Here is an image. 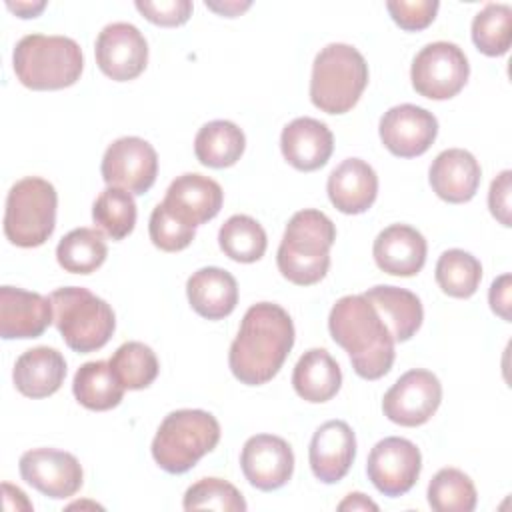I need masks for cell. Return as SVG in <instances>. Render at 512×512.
<instances>
[{"label":"cell","mask_w":512,"mask_h":512,"mask_svg":"<svg viewBox=\"0 0 512 512\" xmlns=\"http://www.w3.org/2000/svg\"><path fill=\"white\" fill-rule=\"evenodd\" d=\"M294 346L290 314L272 302L252 304L230 344L228 364L232 374L246 386L270 382L282 368Z\"/></svg>","instance_id":"obj_1"},{"label":"cell","mask_w":512,"mask_h":512,"mask_svg":"<svg viewBox=\"0 0 512 512\" xmlns=\"http://www.w3.org/2000/svg\"><path fill=\"white\" fill-rule=\"evenodd\" d=\"M332 340L342 346L352 362L354 372L364 380H378L394 364V338L376 312L362 296L350 294L336 300L328 316Z\"/></svg>","instance_id":"obj_2"},{"label":"cell","mask_w":512,"mask_h":512,"mask_svg":"<svg viewBox=\"0 0 512 512\" xmlns=\"http://www.w3.org/2000/svg\"><path fill=\"white\" fill-rule=\"evenodd\" d=\"M336 240L334 222L320 210L296 212L284 230L276 264L280 274L298 286L320 282L330 268V248Z\"/></svg>","instance_id":"obj_3"},{"label":"cell","mask_w":512,"mask_h":512,"mask_svg":"<svg viewBox=\"0 0 512 512\" xmlns=\"http://www.w3.org/2000/svg\"><path fill=\"white\" fill-rule=\"evenodd\" d=\"M14 74L30 90H62L80 80L84 58L68 36L28 34L12 52Z\"/></svg>","instance_id":"obj_4"},{"label":"cell","mask_w":512,"mask_h":512,"mask_svg":"<svg viewBox=\"0 0 512 512\" xmlns=\"http://www.w3.org/2000/svg\"><path fill=\"white\" fill-rule=\"evenodd\" d=\"M368 84V64L350 44L324 46L312 64L310 100L326 114H344L356 106Z\"/></svg>","instance_id":"obj_5"},{"label":"cell","mask_w":512,"mask_h":512,"mask_svg":"<svg viewBox=\"0 0 512 512\" xmlns=\"http://www.w3.org/2000/svg\"><path fill=\"white\" fill-rule=\"evenodd\" d=\"M220 440V424L206 410H174L156 430L152 458L168 474L188 472Z\"/></svg>","instance_id":"obj_6"},{"label":"cell","mask_w":512,"mask_h":512,"mask_svg":"<svg viewBox=\"0 0 512 512\" xmlns=\"http://www.w3.org/2000/svg\"><path fill=\"white\" fill-rule=\"evenodd\" d=\"M48 298L52 302L54 324L70 350L88 354L108 344L116 328V318L106 300L82 286L58 288Z\"/></svg>","instance_id":"obj_7"},{"label":"cell","mask_w":512,"mask_h":512,"mask_svg":"<svg viewBox=\"0 0 512 512\" xmlns=\"http://www.w3.org/2000/svg\"><path fill=\"white\" fill-rule=\"evenodd\" d=\"M58 196L54 186L38 176L18 180L6 196L4 234L20 248L42 246L56 226Z\"/></svg>","instance_id":"obj_8"},{"label":"cell","mask_w":512,"mask_h":512,"mask_svg":"<svg viewBox=\"0 0 512 512\" xmlns=\"http://www.w3.org/2000/svg\"><path fill=\"white\" fill-rule=\"evenodd\" d=\"M470 74L468 58L454 42L426 44L412 60L410 80L414 90L430 100L456 96Z\"/></svg>","instance_id":"obj_9"},{"label":"cell","mask_w":512,"mask_h":512,"mask_svg":"<svg viewBox=\"0 0 512 512\" xmlns=\"http://www.w3.org/2000/svg\"><path fill=\"white\" fill-rule=\"evenodd\" d=\"M100 172L108 186L140 196L156 182L158 156L154 146L144 138L122 136L106 148Z\"/></svg>","instance_id":"obj_10"},{"label":"cell","mask_w":512,"mask_h":512,"mask_svg":"<svg viewBox=\"0 0 512 512\" xmlns=\"http://www.w3.org/2000/svg\"><path fill=\"white\" fill-rule=\"evenodd\" d=\"M442 402V384L430 370L414 368L402 374L384 394V416L400 426L426 424Z\"/></svg>","instance_id":"obj_11"},{"label":"cell","mask_w":512,"mask_h":512,"mask_svg":"<svg viewBox=\"0 0 512 512\" xmlns=\"http://www.w3.org/2000/svg\"><path fill=\"white\" fill-rule=\"evenodd\" d=\"M422 456L414 442L388 436L380 440L368 454L366 474L378 492L396 498L406 494L418 480Z\"/></svg>","instance_id":"obj_12"},{"label":"cell","mask_w":512,"mask_h":512,"mask_svg":"<svg viewBox=\"0 0 512 512\" xmlns=\"http://www.w3.org/2000/svg\"><path fill=\"white\" fill-rule=\"evenodd\" d=\"M20 476L48 498L64 500L82 486V466L70 452L56 448H34L20 456Z\"/></svg>","instance_id":"obj_13"},{"label":"cell","mask_w":512,"mask_h":512,"mask_svg":"<svg viewBox=\"0 0 512 512\" xmlns=\"http://www.w3.org/2000/svg\"><path fill=\"white\" fill-rule=\"evenodd\" d=\"M96 64L116 82L138 78L148 62V44L142 32L128 22H112L96 38Z\"/></svg>","instance_id":"obj_14"},{"label":"cell","mask_w":512,"mask_h":512,"mask_svg":"<svg viewBox=\"0 0 512 512\" xmlns=\"http://www.w3.org/2000/svg\"><path fill=\"white\" fill-rule=\"evenodd\" d=\"M436 134V116L416 104L394 106L380 118V140L394 156L400 158L424 154L436 140Z\"/></svg>","instance_id":"obj_15"},{"label":"cell","mask_w":512,"mask_h":512,"mask_svg":"<svg viewBox=\"0 0 512 512\" xmlns=\"http://www.w3.org/2000/svg\"><path fill=\"white\" fill-rule=\"evenodd\" d=\"M240 468L254 488L278 490L292 478L294 452L280 436L256 434L242 446Z\"/></svg>","instance_id":"obj_16"},{"label":"cell","mask_w":512,"mask_h":512,"mask_svg":"<svg viewBox=\"0 0 512 512\" xmlns=\"http://www.w3.org/2000/svg\"><path fill=\"white\" fill-rule=\"evenodd\" d=\"M54 322L50 298L14 286L0 288V336L38 338Z\"/></svg>","instance_id":"obj_17"},{"label":"cell","mask_w":512,"mask_h":512,"mask_svg":"<svg viewBox=\"0 0 512 512\" xmlns=\"http://www.w3.org/2000/svg\"><path fill=\"white\" fill-rule=\"evenodd\" d=\"M356 458V436L344 420L324 422L312 436L308 460L312 474L324 482L334 484L342 480Z\"/></svg>","instance_id":"obj_18"},{"label":"cell","mask_w":512,"mask_h":512,"mask_svg":"<svg viewBox=\"0 0 512 512\" xmlns=\"http://www.w3.org/2000/svg\"><path fill=\"white\" fill-rule=\"evenodd\" d=\"M224 202L220 184L208 176L188 172L172 180L162 204L182 222L200 226L212 220Z\"/></svg>","instance_id":"obj_19"},{"label":"cell","mask_w":512,"mask_h":512,"mask_svg":"<svg viewBox=\"0 0 512 512\" xmlns=\"http://www.w3.org/2000/svg\"><path fill=\"white\" fill-rule=\"evenodd\" d=\"M280 150L290 166L300 172L322 168L334 150L330 128L316 118H294L280 134Z\"/></svg>","instance_id":"obj_20"},{"label":"cell","mask_w":512,"mask_h":512,"mask_svg":"<svg viewBox=\"0 0 512 512\" xmlns=\"http://www.w3.org/2000/svg\"><path fill=\"white\" fill-rule=\"evenodd\" d=\"M428 178L438 198L450 204H462L474 198L482 170L468 150L448 148L432 160Z\"/></svg>","instance_id":"obj_21"},{"label":"cell","mask_w":512,"mask_h":512,"mask_svg":"<svg viewBox=\"0 0 512 512\" xmlns=\"http://www.w3.org/2000/svg\"><path fill=\"white\" fill-rule=\"evenodd\" d=\"M326 190L336 210L342 214H362L376 200L378 176L368 162L346 158L330 172Z\"/></svg>","instance_id":"obj_22"},{"label":"cell","mask_w":512,"mask_h":512,"mask_svg":"<svg viewBox=\"0 0 512 512\" xmlns=\"http://www.w3.org/2000/svg\"><path fill=\"white\" fill-rule=\"evenodd\" d=\"M372 254L382 272L414 276L426 262V240L408 224H392L376 236Z\"/></svg>","instance_id":"obj_23"},{"label":"cell","mask_w":512,"mask_h":512,"mask_svg":"<svg viewBox=\"0 0 512 512\" xmlns=\"http://www.w3.org/2000/svg\"><path fill=\"white\" fill-rule=\"evenodd\" d=\"M186 296L196 314L208 320H222L238 304V284L228 270L206 266L188 278Z\"/></svg>","instance_id":"obj_24"},{"label":"cell","mask_w":512,"mask_h":512,"mask_svg":"<svg viewBox=\"0 0 512 512\" xmlns=\"http://www.w3.org/2000/svg\"><path fill=\"white\" fill-rule=\"evenodd\" d=\"M12 378L20 394L46 398L60 390L66 378V360L56 348L36 346L18 356Z\"/></svg>","instance_id":"obj_25"},{"label":"cell","mask_w":512,"mask_h":512,"mask_svg":"<svg viewBox=\"0 0 512 512\" xmlns=\"http://www.w3.org/2000/svg\"><path fill=\"white\" fill-rule=\"evenodd\" d=\"M388 326L394 342L410 340L424 320L420 298L398 286H374L362 294Z\"/></svg>","instance_id":"obj_26"},{"label":"cell","mask_w":512,"mask_h":512,"mask_svg":"<svg viewBox=\"0 0 512 512\" xmlns=\"http://www.w3.org/2000/svg\"><path fill=\"white\" fill-rule=\"evenodd\" d=\"M342 384L338 362L324 348L306 350L294 366L292 386L296 394L312 404L328 402Z\"/></svg>","instance_id":"obj_27"},{"label":"cell","mask_w":512,"mask_h":512,"mask_svg":"<svg viewBox=\"0 0 512 512\" xmlns=\"http://www.w3.org/2000/svg\"><path fill=\"white\" fill-rule=\"evenodd\" d=\"M124 386L116 378V374L110 368V362L106 360H94L82 364L72 382V392L76 400L96 412H104L110 408H116L124 396Z\"/></svg>","instance_id":"obj_28"},{"label":"cell","mask_w":512,"mask_h":512,"mask_svg":"<svg viewBox=\"0 0 512 512\" xmlns=\"http://www.w3.org/2000/svg\"><path fill=\"white\" fill-rule=\"evenodd\" d=\"M246 146L244 132L230 120H212L204 124L194 138V154L208 168L234 166Z\"/></svg>","instance_id":"obj_29"},{"label":"cell","mask_w":512,"mask_h":512,"mask_svg":"<svg viewBox=\"0 0 512 512\" xmlns=\"http://www.w3.org/2000/svg\"><path fill=\"white\" fill-rule=\"evenodd\" d=\"M108 256L104 234L96 228H76L56 246L58 264L72 274H92Z\"/></svg>","instance_id":"obj_30"},{"label":"cell","mask_w":512,"mask_h":512,"mask_svg":"<svg viewBox=\"0 0 512 512\" xmlns=\"http://www.w3.org/2000/svg\"><path fill=\"white\" fill-rule=\"evenodd\" d=\"M218 244L228 258L250 264L264 256L268 238L260 222L246 214H234L220 226Z\"/></svg>","instance_id":"obj_31"},{"label":"cell","mask_w":512,"mask_h":512,"mask_svg":"<svg viewBox=\"0 0 512 512\" xmlns=\"http://www.w3.org/2000/svg\"><path fill=\"white\" fill-rule=\"evenodd\" d=\"M436 282L452 298H470L482 280V266L476 256L460 248L442 252L436 262Z\"/></svg>","instance_id":"obj_32"},{"label":"cell","mask_w":512,"mask_h":512,"mask_svg":"<svg viewBox=\"0 0 512 512\" xmlns=\"http://www.w3.org/2000/svg\"><path fill=\"white\" fill-rule=\"evenodd\" d=\"M94 224L112 240L126 238L136 224L134 196L122 188L108 186L92 206Z\"/></svg>","instance_id":"obj_33"},{"label":"cell","mask_w":512,"mask_h":512,"mask_svg":"<svg viewBox=\"0 0 512 512\" xmlns=\"http://www.w3.org/2000/svg\"><path fill=\"white\" fill-rule=\"evenodd\" d=\"M126 390L148 388L158 376V358L144 342H124L108 360Z\"/></svg>","instance_id":"obj_34"},{"label":"cell","mask_w":512,"mask_h":512,"mask_svg":"<svg viewBox=\"0 0 512 512\" xmlns=\"http://www.w3.org/2000/svg\"><path fill=\"white\" fill-rule=\"evenodd\" d=\"M476 488L470 476L458 468H442L428 484V504L436 512H472Z\"/></svg>","instance_id":"obj_35"},{"label":"cell","mask_w":512,"mask_h":512,"mask_svg":"<svg viewBox=\"0 0 512 512\" xmlns=\"http://www.w3.org/2000/svg\"><path fill=\"white\" fill-rule=\"evenodd\" d=\"M472 42L486 56H504L512 42V8L486 4L472 20Z\"/></svg>","instance_id":"obj_36"},{"label":"cell","mask_w":512,"mask_h":512,"mask_svg":"<svg viewBox=\"0 0 512 512\" xmlns=\"http://www.w3.org/2000/svg\"><path fill=\"white\" fill-rule=\"evenodd\" d=\"M184 510L244 512L246 502L240 490L222 478H202L184 494Z\"/></svg>","instance_id":"obj_37"},{"label":"cell","mask_w":512,"mask_h":512,"mask_svg":"<svg viewBox=\"0 0 512 512\" xmlns=\"http://www.w3.org/2000/svg\"><path fill=\"white\" fill-rule=\"evenodd\" d=\"M148 232L152 244L164 252L184 250L196 236V228L178 220L162 202L150 214Z\"/></svg>","instance_id":"obj_38"},{"label":"cell","mask_w":512,"mask_h":512,"mask_svg":"<svg viewBox=\"0 0 512 512\" xmlns=\"http://www.w3.org/2000/svg\"><path fill=\"white\" fill-rule=\"evenodd\" d=\"M386 8L402 30L418 32L432 24L440 4L436 0H390Z\"/></svg>","instance_id":"obj_39"},{"label":"cell","mask_w":512,"mask_h":512,"mask_svg":"<svg viewBox=\"0 0 512 512\" xmlns=\"http://www.w3.org/2000/svg\"><path fill=\"white\" fill-rule=\"evenodd\" d=\"M136 10L158 26H182L192 16V2L190 0H138Z\"/></svg>","instance_id":"obj_40"},{"label":"cell","mask_w":512,"mask_h":512,"mask_svg":"<svg viewBox=\"0 0 512 512\" xmlns=\"http://www.w3.org/2000/svg\"><path fill=\"white\" fill-rule=\"evenodd\" d=\"M510 178L512 172L510 170H502L490 184V192H488V206L492 216L502 224V226H510Z\"/></svg>","instance_id":"obj_41"},{"label":"cell","mask_w":512,"mask_h":512,"mask_svg":"<svg viewBox=\"0 0 512 512\" xmlns=\"http://www.w3.org/2000/svg\"><path fill=\"white\" fill-rule=\"evenodd\" d=\"M490 308L506 322H510V274H502L500 278H496L490 286Z\"/></svg>","instance_id":"obj_42"},{"label":"cell","mask_w":512,"mask_h":512,"mask_svg":"<svg viewBox=\"0 0 512 512\" xmlns=\"http://www.w3.org/2000/svg\"><path fill=\"white\" fill-rule=\"evenodd\" d=\"M338 510H378V506L362 492H352L338 504Z\"/></svg>","instance_id":"obj_43"},{"label":"cell","mask_w":512,"mask_h":512,"mask_svg":"<svg viewBox=\"0 0 512 512\" xmlns=\"http://www.w3.org/2000/svg\"><path fill=\"white\" fill-rule=\"evenodd\" d=\"M6 6L20 18H34L46 8V2H6Z\"/></svg>","instance_id":"obj_44"},{"label":"cell","mask_w":512,"mask_h":512,"mask_svg":"<svg viewBox=\"0 0 512 512\" xmlns=\"http://www.w3.org/2000/svg\"><path fill=\"white\" fill-rule=\"evenodd\" d=\"M208 8L224 14V16H236L238 12L246 10L250 6V2H244V4H238V2H224V4H214V2H206Z\"/></svg>","instance_id":"obj_45"}]
</instances>
